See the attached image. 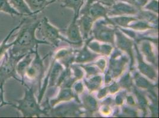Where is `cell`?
Here are the masks:
<instances>
[{"label":"cell","instance_id":"6da1fadb","mask_svg":"<svg viewBox=\"0 0 159 118\" xmlns=\"http://www.w3.org/2000/svg\"><path fill=\"white\" fill-rule=\"evenodd\" d=\"M40 22L41 20L26 24L25 23L20 27L17 37L14 40L13 46L10 48L13 54L16 56L26 54L34 51L36 47L40 44L51 45L46 40L38 39L36 37V32L39 27Z\"/></svg>","mask_w":159,"mask_h":118},{"label":"cell","instance_id":"7a4b0ae2","mask_svg":"<svg viewBox=\"0 0 159 118\" xmlns=\"http://www.w3.org/2000/svg\"><path fill=\"white\" fill-rule=\"evenodd\" d=\"M25 94L23 98L16 100L17 105L11 103L10 106L20 112L24 118L40 117L41 115H48V109H42L40 103L36 98L33 91V86L29 87L25 83Z\"/></svg>","mask_w":159,"mask_h":118},{"label":"cell","instance_id":"3957f363","mask_svg":"<svg viewBox=\"0 0 159 118\" xmlns=\"http://www.w3.org/2000/svg\"><path fill=\"white\" fill-rule=\"evenodd\" d=\"M26 54L16 56L9 49L4 56V59L0 65V96L4 102H6L4 96V86L7 80L13 78L21 83V80L17 76L16 67L18 61Z\"/></svg>","mask_w":159,"mask_h":118},{"label":"cell","instance_id":"277c9868","mask_svg":"<svg viewBox=\"0 0 159 118\" xmlns=\"http://www.w3.org/2000/svg\"><path fill=\"white\" fill-rule=\"evenodd\" d=\"M129 63V57L115 47L110 56L108 69L106 72L111 76L113 80H117L125 73Z\"/></svg>","mask_w":159,"mask_h":118},{"label":"cell","instance_id":"5b68a950","mask_svg":"<svg viewBox=\"0 0 159 118\" xmlns=\"http://www.w3.org/2000/svg\"><path fill=\"white\" fill-rule=\"evenodd\" d=\"M109 26L112 25L105 19L96 21L93 24L91 36L96 41L110 44L115 47L116 27H111Z\"/></svg>","mask_w":159,"mask_h":118},{"label":"cell","instance_id":"8992f818","mask_svg":"<svg viewBox=\"0 0 159 118\" xmlns=\"http://www.w3.org/2000/svg\"><path fill=\"white\" fill-rule=\"evenodd\" d=\"M38 46H36L35 48L33 60L27 69L25 77L30 80L38 82L39 91L44 76V60L51 54V53L47 54L44 57L42 58L38 53Z\"/></svg>","mask_w":159,"mask_h":118},{"label":"cell","instance_id":"52a82bcc","mask_svg":"<svg viewBox=\"0 0 159 118\" xmlns=\"http://www.w3.org/2000/svg\"><path fill=\"white\" fill-rule=\"evenodd\" d=\"M38 28L39 29L40 32L43 40L49 42L52 46L58 47L60 41L66 42L69 44L73 45L68 40L64 38L60 34L61 30L60 29L52 26L46 17L41 20Z\"/></svg>","mask_w":159,"mask_h":118},{"label":"cell","instance_id":"ba28073f","mask_svg":"<svg viewBox=\"0 0 159 118\" xmlns=\"http://www.w3.org/2000/svg\"><path fill=\"white\" fill-rule=\"evenodd\" d=\"M115 47L117 48L122 52L125 53L129 58V71L134 70L133 67L135 65L134 59V43L135 41L122 32L118 27L115 28Z\"/></svg>","mask_w":159,"mask_h":118},{"label":"cell","instance_id":"9c48e42d","mask_svg":"<svg viewBox=\"0 0 159 118\" xmlns=\"http://www.w3.org/2000/svg\"><path fill=\"white\" fill-rule=\"evenodd\" d=\"M68 103V104H63L61 106H58L53 108L49 109L51 113L48 115H53L57 116H80L84 113V111L81 109L82 106L80 103L76 102Z\"/></svg>","mask_w":159,"mask_h":118},{"label":"cell","instance_id":"30bf717a","mask_svg":"<svg viewBox=\"0 0 159 118\" xmlns=\"http://www.w3.org/2000/svg\"><path fill=\"white\" fill-rule=\"evenodd\" d=\"M134 50L136 52V57L137 60V68L139 72L147 79L152 82H157L158 79V74L156 67L153 65L147 63L144 60V57L139 51L138 44L134 43Z\"/></svg>","mask_w":159,"mask_h":118},{"label":"cell","instance_id":"8fae6325","mask_svg":"<svg viewBox=\"0 0 159 118\" xmlns=\"http://www.w3.org/2000/svg\"><path fill=\"white\" fill-rule=\"evenodd\" d=\"M139 10L132 5L117 1L111 7H107V16L116 17L122 15H137Z\"/></svg>","mask_w":159,"mask_h":118},{"label":"cell","instance_id":"7c38bea8","mask_svg":"<svg viewBox=\"0 0 159 118\" xmlns=\"http://www.w3.org/2000/svg\"><path fill=\"white\" fill-rule=\"evenodd\" d=\"M85 44L83 47L80 50H75L74 63L77 65H84L93 62L101 56L100 54L91 51L88 46V40L84 41Z\"/></svg>","mask_w":159,"mask_h":118},{"label":"cell","instance_id":"4fadbf2b","mask_svg":"<svg viewBox=\"0 0 159 118\" xmlns=\"http://www.w3.org/2000/svg\"><path fill=\"white\" fill-rule=\"evenodd\" d=\"M60 92L55 98L52 99L48 102L49 106V109L53 108L56 105H58L61 102H69L73 99H75L76 102L80 103L79 97L77 96L73 91L72 87H60Z\"/></svg>","mask_w":159,"mask_h":118},{"label":"cell","instance_id":"5bb4252c","mask_svg":"<svg viewBox=\"0 0 159 118\" xmlns=\"http://www.w3.org/2000/svg\"><path fill=\"white\" fill-rule=\"evenodd\" d=\"M137 44H139V51L143 56H144L147 61L157 68V56L154 52L152 42L147 40H143L140 41Z\"/></svg>","mask_w":159,"mask_h":118},{"label":"cell","instance_id":"9a60e30c","mask_svg":"<svg viewBox=\"0 0 159 118\" xmlns=\"http://www.w3.org/2000/svg\"><path fill=\"white\" fill-rule=\"evenodd\" d=\"M80 99V103L84 113L92 115L94 113L99 111V106L98 102L92 93L83 92L81 95Z\"/></svg>","mask_w":159,"mask_h":118},{"label":"cell","instance_id":"2e32d148","mask_svg":"<svg viewBox=\"0 0 159 118\" xmlns=\"http://www.w3.org/2000/svg\"><path fill=\"white\" fill-rule=\"evenodd\" d=\"M88 14L92 18L94 22L103 18L109 22L113 26H115L112 21L107 16V7L102 4L99 1H96L90 5L88 10Z\"/></svg>","mask_w":159,"mask_h":118},{"label":"cell","instance_id":"e0dca14e","mask_svg":"<svg viewBox=\"0 0 159 118\" xmlns=\"http://www.w3.org/2000/svg\"><path fill=\"white\" fill-rule=\"evenodd\" d=\"M75 50L71 48H64L59 50L54 55L53 58L64 67L68 68L74 63Z\"/></svg>","mask_w":159,"mask_h":118},{"label":"cell","instance_id":"ac0fdd59","mask_svg":"<svg viewBox=\"0 0 159 118\" xmlns=\"http://www.w3.org/2000/svg\"><path fill=\"white\" fill-rule=\"evenodd\" d=\"M77 20L78 19L74 18L66 30L67 39L73 44V45H82L84 41L83 39L79 26L77 22Z\"/></svg>","mask_w":159,"mask_h":118},{"label":"cell","instance_id":"d6986e66","mask_svg":"<svg viewBox=\"0 0 159 118\" xmlns=\"http://www.w3.org/2000/svg\"><path fill=\"white\" fill-rule=\"evenodd\" d=\"M80 15V18L78 19L77 22L79 26L83 39L85 41L91 36V32L94 21L89 14H84Z\"/></svg>","mask_w":159,"mask_h":118},{"label":"cell","instance_id":"ffe728a7","mask_svg":"<svg viewBox=\"0 0 159 118\" xmlns=\"http://www.w3.org/2000/svg\"><path fill=\"white\" fill-rule=\"evenodd\" d=\"M34 52L35 50L33 52H30L27 53L17 63V65L16 67V70L17 74H18L21 78V84L22 85H24L25 84V74L27 68L30 66L33 60Z\"/></svg>","mask_w":159,"mask_h":118},{"label":"cell","instance_id":"44dd1931","mask_svg":"<svg viewBox=\"0 0 159 118\" xmlns=\"http://www.w3.org/2000/svg\"><path fill=\"white\" fill-rule=\"evenodd\" d=\"M133 71H134V70ZM133 78L134 86L139 89L146 90V92H147L156 89L157 87V84L154 85L147 78H145L143 75H142L139 72L134 71L133 73Z\"/></svg>","mask_w":159,"mask_h":118},{"label":"cell","instance_id":"7402d4cb","mask_svg":"<svg viewBox=\"0 0 159 118\" xmlns=\"http://www.w3.org/2000/svg\"><path fill=\"white\" fill-rule=\"evenodd\" d=\"M132 92L134 94L137 99V108L143 113V116H146L148 114L149 102L146 93L138 89L135 86L133 87Z\"/></svg>","mask_w":159,"mask_h":118},{"label":"cell","instance_id":"603a6c76","mask_svg":"<svg viewBox=\"0 0 159 118\" xmlns=\"http://www.w3.org/2000/svg\"><path fill=\"white\" fill-rule=\"evenodd\" d=\"M26 19H24L21 20L17 26L15 27L9 32V33L6 36V37L4 38V39L0 43V60H1L2 59H3L5 54L8 52V50L10 48H11L13 46L14 41L10 43H7L8 40L10 39V38L11 37L14 32L15 31L19 30V28L22 26V24L23 23H25L26 22Z\"/></svg>","mask_w":159,"mask_h":118},{"label":"cell","instance_id":"cb8c5ba5","mask_svg":"<svg viewBox=\"0 0 159 118\" xmlns=\"http://www.w3.org/2000/svg\"><path fill=\"white\" fill-rule=\"evenodd\" d=\"M84 85L88 90V92L92 93L93 92L98 91L101 88L103 84V78L101 74L92 76L89 78H85L83 80Z\"/></svg>","mask_w":159,"mask_h":118},{"label":"cell","instance_id":"d4e9b609","mask_svg":"<svg viewBox=\"0 0 159 118\" xmlns=\"http://www.w3.org/2000/svg\"><path fill=\"white\" fill-rule=\"evenodd\" d=\"M62 8H68L73 10L74 12V18L78 19L79 18L80 11L83 6L85 0H61Z\"/></svg>","mask_w":159,"mask_h":118},{"label":"cell","instance_id":"484cf974","mask_svg":"<svg viewBox=\"0 0 159 118\" xmlns=\"http://www.w3.org/2000/svg\"><path fill=\"white\" fill-rule=\"evenodd\" d=\"M136 17L138 20H143L152 24L154 26L157 27L159 23L158 14L152 13V11L145 10L143 9L139 10L137 14Z\"/></svg>","mask_w":159,"mask_h":118},{"label":"cell","instance_id":"4316f807","mask_svg":"<svg viewBox=\"0 0 159 118\" xmlns=\"http://www.w3.org/2000/svg\"><path fill=\"white\" fill-rule=\"evenodd\" d=\"M9 3L14 8L23 16L30 17L34 14L31 11L27 5L25 0H8Z\"/></svg>","mask_w":159,"mask_h":118},{"label":"cell","instance_id":"83f0119b","mask_svg":"<svg viewBox=\"0 0 159 118\" xmlns=\"http://www.w3.org/2000/svg\"><path fill=\"white\" fill-rule=\"evenodd\" d=\"M51 0H25L27 5L34 15L42 11L51 4Z\"/></svg>","mask_w":159,"mask_h":118},{"label":"cell","instance_id":"f1b7e54d","mask_svg":"<svg viewBox=\"0 0 159 118\" xmlns=\"http://www.w3.org/2000/svg\"><path fill=\"white\" fill-rule=\"evenodd\" d=\"M119 78L120 79L118 83L120 89L126 91L127 92H132L134 83L131 72L129 71L126 73H124Z\"/></svg>","mask_w":159,"mask_h":118},{"label":"cell","instance_id":"f546056e","mask_svg":"<svg viewBox=\"0 0 159 118\" xmlns=\"http://www.w3.org/2000/svg\"><path fill=\"white\" fill-rule=\"evenodd\" d=\"M110 19L112 21L115 26L124 28H128V27L130 23L138 20L136 17H129L125 15L112 17H111Z\"/></svg>","mask_w":159,"mask_h":118},{"label":"cell","instance_id":"4dcf8cb0","mask_svg":"<svg viewBox=\"0 0 159 118\" xmlns=\"http://www.w3.org/2000/svg\"><path fill=\"white\" fill-rule=\"evenodd\" d=\"M128 28L131 29L135 32H144L150 30H157V27L153 26L145 21L138 20L130 23Z\"/></svg>","mask_w":159,"mask_h":118},{"label":"cell","instance_id":"1f68e13d","mask_svg":"<svg viewBox=\"0 0 159 118\" xmlns=\"http://www.w3.org/2000/svg\"><path fill=\"white\" fill-rule=\"evenodd\" d=\"M0 13L7 14L12 17H14V16L23 17L21 14L17 12L11 6L8 0H0Z\"/></svg>","mask_w":159,"mask_h":118},{"label":"cell","instance_id":"d6a6232c","mask_svg":"<svg viewBox=\"0 0 159 118\" xmlns=\"http://www.w3.org/2000/svg\"><path fill=\"white\" fill-rule=\"evenodd\" d=\"M78 65H79L84 70V72H86V78H89L92 76L100 74L101 73H102L99 69L93 64H92V65L80 64Z\"/></svg>","mask_w":159,"mask_h":118},{"label":"cell","instance_id":"836d02e7","mask_svg":"<svg viewBox=\"0 0 159 118\" xmlns=\"http://www.w3.org/2000/svg\"><path fill=\"white\" fill-rule=\"evenodd\" d=\"M121 109V114H119L118 116H121L123 115L124 116H128V117H138L139 116V112L136 110L135 107H133L129 106L128 105H125L124 104L120 106Z\"/></svg>","mask_w":159,"mask_h":118},{"label":"cell","instance_id":"e575fe53","mask_svg":"<svg viewBox=\"0 0 159 118\" xmlns=\"http://www.w3.org/2000/svg\"><path fill=\"white\" fill-rule=\"evenodd\" d=\"M143 9L158 14H159V1L149 0V1L146 4L145 6L143 8Z\"/></svg>","mask_w":159,"mask_h":118},{"label":"cell","instance_id":"d590c367","mask_svg":"<svg viewBox=\"0 0 159 118\" xmlns=\"http://www.w3.org/2000/svg\"><path fill=\"white\" fill-rule=\"evenodd\" d=\"M114 46L110 44H100V55L103 57H109L114 49Z\"/></svg>","mask_w":159,"mask_h":118},{"label":"cell","instance_id":"8d00e7d4","mask_svg":"<svg viewBox=\"0 0 159 118\" xmlns=\"http://www.w3.org/2000/svg\"><path fill=\"white\" fill-rule=\"evenodd\" d=\"M118 93L116 95L115 98L114 99V103L115 106L120 107L124 104V102L125 101V96L127 94L126 91H121L118 92Z\"/></svg>","mask_w":159,"mask_h":118},{"label":"cell","instance_id":"74e56055","mask_svg":"<svg viewBox=\"0 0 159 118\" xmlns=\"http://www.w3.org/2000/svg\"><path fill=\"white\" fill-rule=\"evenodd\" d=\"M73 91L74 93L79 97L80 95H81L83 92H84V84L81 81L76 82L72 87Z\"/></svg>","mask_w":159,"mask_h":118},{"label":"cell","instance_id":"f35d334b","mask_svg":"<svg viewBox=\"0 0 159 118\" xmlns=\"http://www.w3.org/2000/svg\"><path fill=\"white\" fill-rule=\"evenodd\" d=\"M93 64L95 66H97L101 70L102 73L105 72L107 63H106V59H105L104 57H101L100 59L96 60V62L94 63Z\"/></svg>","mask_w":159,"mask_h":118},{"label":"cell","instance_id":"ab89813d","mask_svg":"<svg viewBox=\"0 0 159 118\" xmlns=\"http://www.w3.org/2000/svg\"><path fill=\"white\" fill-rule=\"evenodd\" d=\"M100 106L99 108L100 113L104 116H109L112 113V106L109 105H104V104H100Z\"/></svg>","mask_w":159,"mask_h":118},{"label":"cell","instance_id":"60d3db41","mask_svg":"<svg viewBox=\"0 0 159 118\" xmlns=\"http://www.w3.org/2000/svg\"><path fill=\"white\" fill-rule=\"evenodd\" d=\"M148 110L151 112V115L152 117H157L158 116V102H152L148 105Z\"/></svg>","mask_w":159,"mask_h":118},{"label":"cell","instance_id":"b9f144b4","mask_svg":"<svg viewBox=\"0 0 159 118\" xmlns=\"http://www.w3.org/2000/svg\"><path fill=\"white\" fill-rule=\"evenodd\" d=\"M108 90L109 93L111 95H114L120 91V87L118 82L113 80L112 83L110 85L108 86Z\"/></svg>","mask_w":159,"mask_h":118},{"label":"cell","instance_id":"7bdbcfd3","mask_svg":"<svg viewBox=\"0 0 159 118\" xmlns=\"http://www.w3.org/2000/svg\"><path fill=\"white\" fill-rule=\"evenodd\" d=\"M97 94V99L99 100H102L103 99L106 98L109 93V90H108V86H105L103 88L99 89Z\"/></svg>","mask_w":159,"mask_h":118},{"label":"cell","instance_id":"ee69618b","mask_svg":"<svg viewBox=\"0 0 159 118\" xmlns=\"http://www.w3.org/2000/svg\"><path fill=\"white\" fill-rule=\"evenodd\" d=\"M125 101L126 104L129 106L133 107H137V102L135 100V99L134 98L133 95H127L125 96Z\"/></svg>","mask_w":159,"mask_h":118},{"label":"cell","instance_id":"f6af8a7d","mask_svg":"<svg viewBox=\"0 0 159 118\" xmlns=\"http://www.w3.org/2000/svg\"><path fill=\"white\" fill-rule=\"evenodd\" d=\"M148 1L149 0H133V6L139 10L143 9Z\"/></svg>","mask_w":159,"mask_h":118},{"label":"cell","instance_id":"bcb514c9","mask_svg":"<svg viewBox=\"0 0 159 118\" xmlns=\"http://www.w3.org/2000/svg\"><path fill=\"white\" fill-rule=\"evenodd\" d=\"M118 0H98L102 4L107 7H111Z\"/></svg>","mask_w":159,"mask_h":118},{"label":"cell","instance_id":"7dc6e473","mask_svg":"<svg viewBox=\"0 0 159 118\" xmlns=\"http://www.w3.org/2000/svg\"><path fill=\"white\" fill-rule=\"evenodd\" d=\"M113 80L112 78L111 77V76L109 74H108L107 73H105V78H104L105 84L106 85H108L111 82H112Z\"/></svg>","mask_w":159,"mask_h":118},{"label":"cell","instance_id":"c3c4849f","mask_svg":"<svg viewBox=\"0 0 159 118\" xmlns=\"http://www.w3.org/2000/svg\"><path fill=\"white\" fill-rule=\"evenodd\" d=\"M118 1H122L124 2H126L128 4H129L133 6V0H118Z\"/></svg>","mask_w":159,"mask_h":118},{"label":"cell","instance_id":"681fc988","mask_svg":"<svg viewBox=\"0 0 159 118\" xmlns=\"http://www.w3.org/2000/svg\"><path fill=\"white\" fill-rule=\"evenodd\" d=\"M56 1H57V0H51V4H52V3H53L54 2H55Z\"/></svg>","mask_w":159,"mask_h":118}]
</instances>
